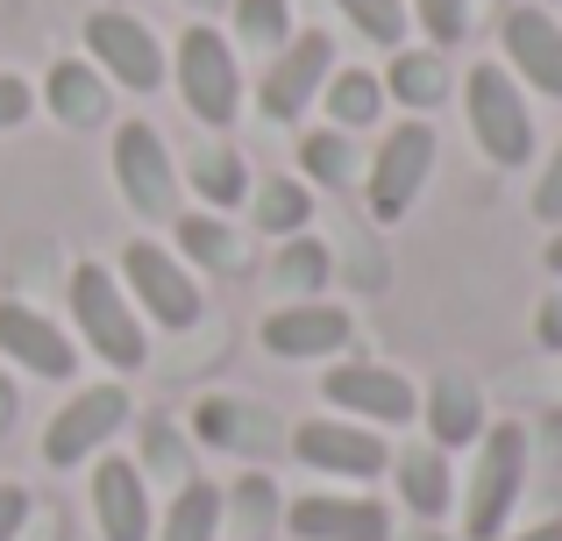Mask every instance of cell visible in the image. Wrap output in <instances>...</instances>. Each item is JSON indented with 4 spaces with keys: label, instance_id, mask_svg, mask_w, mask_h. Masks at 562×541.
I'll return each instance as SVG.
<instances>
[{
    "label": "cell",
    "instance_id": "obj_1",
    "mask_svg": "<svg viewBox=\"0 0 562 541\" xmlns=\"http://www.w3.org/2000/svg\"><path fill=\"white\" fill-rule=\"evenodd\" d=\"M71 314H79V335L93 342L100 363H114V371H143L150 335H143V320L128 314V300H122V285H114L100 264L71 271Z\"/></svg>",
    "mask_w": 562,
    "mask_h": 541
},
{
    "label": "cell",
    "instance_id": "obj_2",
    "mask_svg": "<svg viewBox=\"0 0 562 541\" xmlns=\"http://www.w3.org/2000/svg\"><path fill=\"white\" fill-rule=\"evenodd\" d=\"M527 485V428H484V457L477 477H470V499H463V534L470 541H498L506 534V514Z\"/></svg>",
    "mask_w": 562,
    "mask_h": 541
},
{
    "label": "cell",
    "instance_id": "obj_3",
    "mask_svg": "<svg viewBox=\"0 0 562 541\" xmlns=\"http://www.w3.org/2000/svg\"><path fill=\"white\" fill-rule=\"evenodd\" d=\"M463 100H470V128H477L492 165L513 171V165L535 157V114H527V100H520V86H513L506 65H477L463 79Z\"/></svg>",
    "mask_w": 562,
    "mask_h": 541
},
{
    "label": "cell",
    "instance_id": "obj_4",
    "mask_svg": "<svg viewBox=\"0 0 562 541\" xmlns=\"http://www.w3.org/2000/svg\"><path fill=\"white\" fill-rule=\"evenodd\" d=\"M179 93L206 128H228L235 114H243V65H235V50L221 43V29L200 22V29L179 36Z\"/></svg>",
    "mask_w": 562,
    "mask_h": 541
},
{
    "label": "cell",
    "instance_id": "obj_5",
    "mask_svg": "<svg viewBox=\"0 0 562 541\" xmlns=\"http://www.w3.org/2000/svg\"><path fill=\"white\" fill-rule=\"evenodd\" d=\"M128 420V392L122 385H93L79 392V399H65L50 414V428H43V463H57V471H71V463H86L93 449H108V435Z\"/></svg>",
    "mask_w": 562,
    "mask_h": 541
},
{
    "label": "cell",
    "instance_id": "obj_6",
    "mask_svg": "<svg viewBox=\"0 0 562 541\" xmlns=\"http://www.w3.org/2000/svg\"><path fill=\"white\" fill-rule=\"evenodd\" d=\"M427 171H435V128L398 122L371 157V214L378 222H398V214L413 207V193L427 185Z\"/></svg>",
    "mask_w": 562,
    "mask_h": 541
},
{
    "label": "cell",
    "instance_id": "obj_7",
    "mask_svg": "<svg viewBox=\"0 0 562 541\" xmlns=\"http://www.w3.org/2000/svg\"><path fill=\"white\" fill-rule=\"evenodd\" d=\"M86 50H93L100 65H108V79H122L128 93H157V86H165V50H157V36L122 8L86 14Z\"/></svg>",
    "mask_w": 562,
    "mask_h": 541
},
{
    "label": "cell",
    "instance_id": "obj_8",
    "mask_svg": "<svg viewBox=\"0 0 562 541\" xmlns=\"http://www.w3.org/2000/svg\"><path fill=\"white\" fill-rule=\"evenodd\" d=\"M122 278H128V292L143 300V314H150V320H165L171 335L200 320V285H192L186 264H179V257H165L157 243H128Z\"/></svg>",
    "mask_w": 562,
    "mask_h": 541
},
{
    "label": "cell",
    "instance_id": "obj_9",
    "mask_svg": "<svg viewBox=\"0 0 562 541\" xmlns=\"http://www.w3.org/2000/svg\"><path fill=\"white\" fill-rule=\"evenodd\" d=\"M114 179H122L128 207L136 214H171V200H179V179H171V150L165 136H157L150 122H122V136H114Z\"/></svg>",
    "mask_w": 562,
    "mask_h": 541
},
{
    "label": "cell",
    "instance_id": "obj_10",
    "mask_svg": "<svg viewBox=\"0 0 562 541\" xmlns=\"http://www.w3.org/2000/svg\"><path fill=\"white\" fill-rule=\"evenodd\" d=\"M498 43H506V65L520 71L535 93L562 100V22L549 8H513L498 22Z\"/></svg>",
    "mask_w": 562,
    "mask_h": 541
},
{
    "label": "cell",
    "instance_id": "obj_11",
    "mask_svg": "<svg viewBox=\"0 0 562 541\" xmlns=\"http://www.w3.org/2000/svg\"><path fill=\"white\" fill-rule=\"evenodd\" d=\"M328 71H335L328 36H292L285 50L271 57V71H263V114H271V122H292V114L328 86Z\"/></svg>",
    "mask_w": 562,
    "mask_h": 541
},
{
    "label": "cell",
    "instance_id": "obj_12",
    "mask_svg": "<svg viewBox=\"0 0 562 541\" xmlns=\"http://www.w3.org/2000/svg\"><path fill=\"white\" fill-rule=\"evenodd\" d=\"M292 457H300L306 471H328V477H378L384 463H392L371 428H342V420H306V428H292Z\"/></svg>",
    "mask_w": 562,
    "mask_h": 541
},
{
    "label": "cell",
    "instance_id": "obj_13",
    "mask_svg": "<svg viewBox=\"0 0 562 541\" xmlns=\"http://www.w3.org/2000/svg\"><path fill=\"white\" fill-rule=\"evenodd\" d=\"M335 399V414H363V420H413L420 414V399H413V385L398 371H378V363H335L328 385H321Z\"/></svg>",
    "mask_w": 562,
    "mask_h": 541
},
{
    "label": "cell",
    "instance_id": "obj_14",
    "mask_svg": "<svg viewBox=\"0 0 562 541\" xmlns=\"http://www.w3.org/2000/svg\"><path fill=\"white\" fill-rule=\"evenodd\" d=\"M285 528L300 541H384L392 534V514L378 499H335V492H314V499H292Z\"/></svg>",
    "mask_w": 562,
    "mask_h": 541
},
{
    "label": "cell",
    "instance_id": "obj_15",
    "mask_svg": "<svg viewBox=\"0 0 562 541\" xmlns=\"http://www.w3.org/2000/svg\"><path fill=\"white\" fill-rule=\"evenodd\" d=\"M93 520L100 541H150V485H143L136 463L108 457L93 471Z\"/></svg>",
    "mask_w": 562,
    "mask_h": 541
},
{
    "label": "cell",
    "instance_id": "obj_16",
    "mask_svg": "<svg viewBox=\"0 0 562 541\" xmlns=\"http://www.w3.org/2000/svg\"><path fill=\"white\" fill-rule=\"evenodd\" d=\"M349 342V314L342 306H321V300H300V306H278L263 320V349L271 357H335Z\"/></svg>",
    "mask_w": 562,
    "mask_h": 541
},
{
    "label": "cell",
    "instance_id": "obj_17",
    "mask_svg": "<svg viewBox=\"0 0 562 541\" xmlns=\"http://www.w3.org/2000/svg\"><path fill=\"white\" fill-rule=\"evenodd\" d=\"M0 349H8L14 363H29L36 377H71V363H79V349L22 300H0Z\"/></svg>",
    "mask_w": 562,
    "mask_h": 541
},
{
    "label": "cell",
    "instance_id": "obj_18",
    "mask_svg": "<svg viewBox=\"0 0 562 541\" xmlns=\"http://www.w3.org/2000/svg\"><path fill=\"white\" fill-rule=\"evenodd\" d=\"M43 100H50V114L65 128H100L108 122V79H100L93 65H50V79H43Z\"/></svg>",
    "mask_w": 562,
    "mask_h": 541
},
{
    "label": "cell",
    "instance_id": "obj_19",
    "mask_svg": "<svg viewBox=\"0 0 562 541\" xmlns=\"http://www.w3.org/2000/svg\"><path fill=\"white\" fill-rule=\"evenodd\" d=\"M192 428H200V442H214V449H249V457L278 449V420L257 414V406H235V399H200Z\"/></svg>",
    "mask_w": 562,
    "mask_h": 541
},
{
    "label": "cell",
    "instance_id": "obj_20",
    "mask_svg": "<svg viewBox=\"0 0 562 541\" xmlns=\"http://www.w3.org/2000/svg\"><path fill=\"white\" fill-rule=\"evenodd\" d=\"M427 435H435V449H463L484 435V399L470 377H435V392H427Z\"/></svg>",
    "mask_w": 562,
    "mask_h": 541
},
{
    "label": "cell",
    "instance_id": "obj_21",
    "mask_svg": "<svg viewBox=\"0 0 562 541\" xmlns=\"http://www.w3.org/2000/svg\"><path fill=\"white\" fill-rule=\"evenodd\" d=\"M392 477H398V499L413 506L420 520H441L449 514V449H406V457L392 463Z\"/></svg>",
    "mask_w": 562,
    "mask_h": 541
},
{
    "label": "cell",
    "instance_id": "obj_22",
    "mask_svg": "<svg viewBox=\"0 0 562 541\" xmlns=\"http://www.w3.org/2000/svg\"><path fill=\"white\" fill-rule=\"evenodd\" d=\"M179 243H186V257L192 264H206V271H249V243L235 236L228 222H214V214H186L179 222Z\"/></svg>",
    "mask_w": 562,
    "mask_h": 541
},
{
    "label": "cell",
    "instance_id": "obj_23",
    "mask_svg": "<svg viewBox=\"0 0 562 541\" xmlns=\"http://www.w3.org/2000/svg\"><path fill=\"white\" fill-rule=\"evenodd\" d=\"M392 93L406 108H441L449 100V50H398L392 57Z\"/></svg>",
    "mask_w": 562,
    "mask_h": 541
},
{
    "label": "cell",
    "instance_id": "obj_24",
    "mask_svg": "<svg viewBox=\"0 0 562 541\" xmlns=\"http://www.w3.org/2000/svg\"><path fill=\"white\" fill-rule=\"evenodd\" d=\"M214 534H221V492L186 477L179 499L165 506V541H214Z\"/></svg>",
    "mask_w": 562,
    "mask_h": 541
},
{
    "label": "cell",
    "instance_id": "obj_25",
    "mask_svg": "<svg viewBox=\"0 0 562 541\" xmlns=\"http://www.w3.org/2000/svg\"><path fill=\"white\" fill-rule=\"evenodd\" d=\"M328 271H335V257H328V243H314V236H292L285 250H278V292H292V300H314L321 285H328Z\"/></svg>",
    "mask_w": 562,
    "mask_h": 541
},
{
    "label": "cell",
    "instance_id": "obj_26",
    "mask_svg": "<svg viewBox=\"0 0 562 541\" xmlns=\"http://www.w3.org/2000/svg\"><path fill=\"white\" fill-rule=\"evenodd\" d=\"M384 108V86L371 79V71H328V114L335 128H371Z\"/></svg>",
    "mask_w": 562,
    "mask_h": 541
},
{
    "label": "cell",
    "instance_id": "obj_27",
    "mask_svg": "<svg viewBox=\"0 0 562 541\" xmlns=\"http://www.w3.org/2000/svg\"><path fill=\"white\" fill-rule=\"evenodd\" d=\"M306 222H314V200H306L300 179H263L257 185V228H271V236H300Z\"/></svg>",
    "mask_w": 562,
    "mask_h": 541
},
{
    "label": "cell",
    "instance_id": "obj_28",
    "mask_svg": "<svg viewBox=\"0 0 562 541\" xmlns=\"http://www.w3.org/2000/svg\"><path fill=\"white\" fill-rule=\"evenodd\" d=\"M235 29L249 50H285L292 43V0H235Z\"/></svg>",
    "mask_w": 562,
    "mask_h": 541
},
{
    "label": "cell",
    "instance_id": "obj_29",
    "mask_svg": "<svg viewBox=\"0 0 562 541\" xmlns=\"http://www.w3.org/2000/svg\"><path fill=\"white\" fill-rule=\"evenodd\" d=\"M192 185H200L206 207H235V200L249 193V171H243V157H235V150H206L200 165H192Z\"/></svg>",
    "mask_w": 562,
    "mask_h": 541
},
{
    "label": "cell",
    "instance_id": "obj_30",
    "mask_svg": "<svg viewBox=\"0 0 562 541\" xmlns=\"http://www.w3.org/2000/svg\"><path fill=\"white\" fill-rule=\"evenodd\" d=\"M300 165L314 171L321 185L357 179V150H349V136H342V128H321V136H306V143H300Z\"/></svg>",
    "mask_w": 562,
    "mask_h": 541
},
{
    "label": "cell",
    "instance_id": "obj_31",
    "mask_svg": "<svg viewBox=\"0 0 562 541\" xmlns=\"http://www.w3.org/2000/svg\"><path fill=\"white\" fill-rule=\"evenodd\" d=\"M335 8L384 50H398V36H406V0H335Z\"/></svg>",
    "mask_w": 562,
    "mask_h": 541
},
{
    "label": "cell",
    "instance_id": "obj_32",
    "mask_svg": "<svg viewBox=\"0 0 562 541\" xmlns=\"http://www.w3.org/2000/svg\"><path fill=\"white\" fill-rule=\"evenodd\" d=\"M413 14H420V29H427L435 50L463 43V29H470V0H413Z\"/></svg>",
    "mask_w": 562,
    "mask_h": 541
},
{
    "label": "cell",
    "instance_id": "obj_33",
    "mask_svg": "<svg viewBox=\"0 0 562 541\" xmlns=\"http://www.w3.org/2000/svg\"><path fill=\"white\" fill-rule=\"evenodd\" d=\"M143 449H150V471H165V477L186 485V442H179L171 420H150V428H143Z\"/></svg>",
    "mask_w": 562,
    "mask_h": 541
},
{
    "label": "cell",
    "instance_id": "obj_34",
    "mask_svg": "<svg viewBox=\"0 0 562 541\" xmlns=\"http://www.w3.org/2000/svg\"><path fill=\"white\" fill-rule=\"evenodd\" d=\"M29 114H36V93H29L22 79H8V71H0V128H22Z\"/></svg>",
    "mask_w": 562,
    "mask_h": 541
},
{
    "label": "cell",
    "instance_id": "obj_35",
    "mask_svg": "<svg viewBox=\"0 0 562 541\" xmlns=\"http://www.w3.org/2000/svg\"><path fill=\"white\" fill-rule=\"evenodd\" d=\"M535 214L541 222H562V150L549 157V171H541V185H535Z\"/></svg>",
    "mask_w": 562,
    "mask_h": 541
},
{
    "label": "cell",
    "instance_id": "obj_36",
    "mask_svg": "<svg viewBox=\"0 0 562 541\" xmlns=\"http://www.w3.org/2000/svg\"><path fill=\"white\" fill-rule=\"evenodd\" d=\"M29 528V492L22 485H0V541H14Z\"/></svg>",
    "mask_w": 562,
    "mask_h": 541
},
{
    "label": "cell",
    "instance_id": "obj_37",
    "mask_svg": "<svg viewBox=\"0 0 562 541\" xmlns=\"http://www.w3.org/2000/svg\"><path fill=\"white\" fill-rule=\"evenodd\" d=\"M535 335H541V349H562V292H549V300H541Z\"/></svg>",
    "mask_w": 562,
    "mask_h": 541
},
{
    "label": "cell",
    "instance_id": "obj_38",
    "mask_svg": "<svg viewBox=\"0 0 562 541\" xmlns=\"http://www.w3.org/2000/svg\"><path fill=\"white\" fill-rule=\"evenodd\" d=\"M541 442H549V457L562 463V406H555V414H549V420H541Z\"/></svg>",
    "mask_w": 562,
    "mask_h": 541
},
{
    "label": "cell",
    "instance_id": "obj_39",
    "mask_svg": "<svg viewBox=\"0 0 562 541\" xmlns=\"http://www.w3.org/2000/svg\"><path fill=\"white\" fill-rule=\"evenodd\" d=\"M513 541H562V520H541V528H527V534H513Z\"/></svg>",
    "mask_w": 562,
    "mask_h": 541
},
{
    "label": "cell",
    "instance_id": "obj_40",
    "mask_svg": "<svg viewBox=\"0 0 562 541\" xmlns=\"http://www.w3.org/2000/svg\"><path fill=\"white\" fill-rule=\"evenodd\" d=\"M8 420H14V385L0 377V428H8Z\"/></svg>",
    "mask_w": 562,
    "mask_h": 541
},
{
    "label": "cell",
    "instance_id": "obj_41",
    "mask_svg": "<svg viewBox=\"0 0 562 541\" xmlns=\"http://www.w3.org/2000/svg\"><path fill=\"white\" fill-rule=\"evenodd\" d=\"M541 257H549V271L562 278V236H555V243H549V250H541Z\"/></svg>",
    "mask_w": 562,
    "mask_h": 541
},
{
    "label": "cell",
    "instance_id": "obj_42",
    "mask_svg": "<svg viewBox=\"0 0 562 541\" xmlns=\"http://www.w3.org/2000/svg\"><path fill=\"white\" fill-rule=\"evenodd\" d=\"M192 8H221V0H192Z\"/></svg>",
    "mask_w": 562,
    "mask_h": 541
},
{
    "label": "cell",
    "instance_id": "obj_43",
    "mask_svg": "<svg viewBox=\"0 0 562 541\" xmlns=\"http://www.w3.org/2000/svg\"><path fill=\"white\" fill-rule=\"evenodd\" d=\"M427 541H435V534H427Z\"/></svg>",
    "mask_w": 562,
    "mask_h": 541
}]
</instances>
